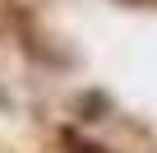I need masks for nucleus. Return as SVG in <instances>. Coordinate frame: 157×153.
<instances>
[{
    "label": "nucleus",
    "mask_w": 157,
    "mask_h": 153,
    "mask_svg": "<svg viewBox=\"0 0 157 153\" xmlns=\"http://www.w3.org/2000/svg\"><path fill=\"white\" fill-rule=\"evenodd\" d=\"M134 5H148V0H134Z\"/></svg>",
    "instance_id": "obj_2"
},
{
    "label": "nucleus",
    "mask_w": 157,
    "mask_h": 153,
    "mask_svg": "<svg viewBox=\"0 0 157 153\" xmlns=\"http://www.w3.org/2000/svg\"><path fill=\"white\" fill-rule=\"evenodd\" d=\"M65 148H69V153H102L97 144H83L78 135H65Z\"/></svg>",
    "instance_id": "obj_1"
}]
</instances>
